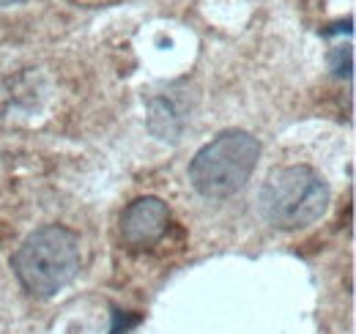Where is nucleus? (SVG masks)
Wrapping results in <instances>:
<instances>
[{
  "label": "nucleus",
  "mask_w": 356,
  "mask_h": 334,
  "mask_svg": "<svg viewBox=\"0 0 356 334\" xmlns=\"http://www.w3.org/2000/svg\"><path fill=\"white\" fill-rule=\"evenodd\" d=\"M329 209V186L307 165L280 167L258 195V211L274 230H305Z\"/></svg>",
  "instance_id": "nucleus-2"
},
{
  "label": "nucleus",
  "mask_w": 356,
  "mask_h": 334,
  "mask_svg": "<svg viewBox=\"0 0 356 334\" xmlns=\"http://www.w3.org/2000/svg\"><path fill=\"white\" fill-rule=\"evenodd\" d=\"M80 263V239L63 225H44L33 230L11 257L22 288L36 299H49L63 291L77 277Z\"/></svg>",
  "instance_id": "nucleus-1"
},
{
  "label": "nucleus",
  "mask_w": 356,
  "mask_h": 334,
  "mask_svg": "<svg viewBox=\"0 0 356 334\" xmlns=\"http://www.w3.org/2000/svg\"><path fill=\"white\" fill-rule=\"evenodd\" d=\"M17 3H22V0H0V8H6V6H17Z\"/></svg>",
  "instance_id": "nucleus-6"
},
{
  "label": "nucleus",
  "mask_w": 356,
  "mask_h": 334,
  "mask_svg": "<svg viewBox=\"0 0 356 334\" xmlns=\"http://www.w3.org/2000/svg\"><path fill=\"white\" fill-rule=\"evenodd\" d=\"M170 222V209L159 198H137L121 214V239L132 250H145L156 244Z\"/></svg>",
  "instance_id": "nucleus-4"
},
{
  "label": "nucleus",
  "mask_w": 356,
  "mask_h": 334,
  "mask_svg": "<svg viewBox=\"0 0 356 334\" xmlns=\"http://www.w3.org/2000/svg\"><path fill=\"white\" fill-rule=\"evenodd\" d=\"M332 69L337 77H351V69H354V55H351V47H337L332 52Z\"/></svg>",
  "instance_id": "nucleus-5"
},
{
  "label": "nucleus",
  "mask_w": 356,
  "mask_h": 334,
  "mask_svg": "<svg viewBox=\"0 0 356 334\" xmlns=\"http://www.w3.org/2000/svg\"><path fill=\"white\" fill-rule=\"evenodd\" d=\"M258 159V137L244 129H225L195 154L189 162V181L203 198L222 200L247 186Z\"/></svg>",
  "instance_id": "nucleus-3"
}]
</instances>
